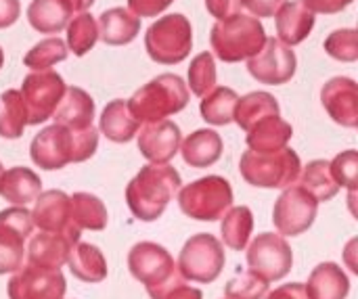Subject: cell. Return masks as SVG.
Instances as JSON below:
<instances>
[{
  "label": "cell",
  "instance_id": "cell-1",
  "mask_svg": "<svg viewBox=\"0 0 358 299\" xmlns=\"http://www.w3.org/2000/svg\"><path fill=\"white\" fill-rule=\"evenodd\" d=\"M99 132L90 126L86 130H69L63 126H48L38 132L29 145V157L42 170H61L67 163H82L96 153Z\"/></svg>",
  "mask_w": 358,
  "mask_h": 299
},
{
  "label": "cell",
  "instance_id": "cell-2",
  "mask_svg": "<svg viewBox=\"0 0 358 299\" xmlns=\"http://www.w3.org/2000/svg\"><path fill=\"white\" fill-rule=\"evenodd\" d=\"M180 174L170 163H149L126 187V203L136 220H157L180 191Z\"/></svg>",
  "mask_w": 358,
  "mask_h": 299
},
{
  "label": "cell",
  "instance_id": "cell-3",
  "mask_svg": "<svg viewBox=\"0 0 358 299\" xmlns=\"http://www.w3.org/2000/svg\"><path fill=\"white\" fill-rule=\"evenodd\" d=\"M128 103V111L141 124L162 122L168 115L180 113L189 105V88L176 73H162L141 86Z\"/></svg>",
  "mask_w": 358,
  "mask_h": 299
},
{
  "label": "cell",
  "instance_id": "cell-4",
  "mask_svg": "<svg viewBox=\"0 0 358 299\" xmlns=\"http://www.w3.org/2000/svg\"><path fill=\"white\" fill-rule=\"evenodd\" d=\"M128 268L130 275L145 285L151 299H164L174 287L185 283L170 251L153 241H141L130 249Z\"/></svg>",
  "mask_w": 358,
  "mask_h": 299
},
{
  "label": "cell",
  "instance_id": "cell-5",
  "mask_svg": "<svg viewBox=\"0 0 358 299\" xmlns=\"http://www.w3.org/2000/svg\"><path fill=\"white\" fill-rule=\"evenodd\" d=\"M266 42L264 25L252 15H235L227 21H216L210 31L214 54L224 63H239L260 52Z\"/></svg>",
  "mask_w": 358,
  "mask_h": 299
},
{
  "label": "cell",
  "instance_id": "cell-6",
  "mask_svg": "<svg viewBox=\"0 0 358 299\" xmlns=\"http://www.w3.org/2000/svg\"><path fill=\"white\" fill-rule=\"evenodd\" d=\"M239 172L241 178L252 187L287 189L298 180L302 172V161L300 155L289 147L275 153L245 151L239 161Z\"/></svg>",
  "mask_w": 358,
  "mask_h": 299
},
{
  "label": "cell",
  "instance_id": "cell-7",
  "mask_svg": "<svg viewBox=\"0 0 358 299\" xmlns=\"http://www.w3.org/2000/svg\"><path fill=\"white\" fill-rule=\"evenodd\" d=\"M145 48L151 61L159 65L182 63L193 48L191 21L180 13L159 17L145 31Z\"/></svg>",
  "mask_w": 358,
  "mask_h": 299
},
{
  "label": "cell",
  "instance_id": "cell-8",
  "mask_svg": "<svg viewBox=\"0 0 358 299\" xmlns=\"http://www.w3.org/2000/svg\"><path fill=\"white\" fill-rule=\"evenodd\" d=\"M233 205V187L222 176H203L178 191V207L201 222L220 220Z\"/></svg>",
  "mask_w": 358,
  "mask_h": 299
},
{
  "label": "cell",
  "instance_id": "cell-9",
  "mask_svg": "<svg viewBox=\"0 0 358 299\" xmlns=\"http://www.w3.org/2000/svg\"><path fill=\"white\" fill-rule=\"evenodd\" d=\"M224 262H227V256H224L222 243L214 235L201 233V235L191 237L185 243L176 266L185 281L210 285L220 277Z\"/></svg>",
  "mask_w": 358,
  "mask_h": 299
},
{
  "label": "cell",
  "instance_id": "cell-10",
  "mask_svg": "<svg viewBox=\"0 0 358 299\" xmlns=\"http://www.w3.org/2000/svg\"><path fill=\"white\" fill-rule=\"evenodd\" d=\"M67 86L57 71H31L23 78L21 84V99L27 111V126H38L52 117L55 109L59 107Z\"/></svg>",
  "mask_w": 358,
  "mask_h": 299
},
{
  "label": "cell",
  "instance_id": "cell-11",
  "mask_svg": "<svg viewBox=\"0 0 358 299\" xmlns=\"http://www.w3.org/2000/svg\"><path fill=\"white\" fill-rule=\"evenodd\" d=\"M248 266L254 277L264 283H275L292 272L294 251L281 235L262 233L248 247Z\"/></svg>",
  "mask_w": 358,
  "mask_h": 299
},
{
  "label": "cell",
  "instance_id": "cell-12",
  "mask_svg": "<svg viewBox=\"0 0 358 299\" xmlns=\"http://www.w3.org/2000/svg\"><path fill=\"white\" fill-rule=\"evenodd\" d=\"M319 212V201L300 184L287 187L273 207V224L281 237H300L306 233Z\"/></svg>",
  "mask_w": 358,
  "mask_h": 299
},
{
  "label": "cell",
  "instance_id": "cell-13",
  "mask_svg": "<svg viewBox=\"0 0 358 299\" xmlns=\"http://www.w3.org/2000/svg\"><path fill=\"white\" fill-rule=\"evenodd\" d=\"M31 231V214L25 207H8L0 212V275L17 272L23 266Z\"/></svg>",
  "mask_w": 358,
  "mask_h": 299
},
{
  "label": "cell",
  "instance_id": "cell-14",
  "mask_svg": "<svg viewBox=\"0 0 358 299\" xmlns=\"http://www.w3.org/2000/svg\"><path fill=\"white\" fill-rule=\"evenodd\" d=\"M296 69L298 57L294 48L285 46L277 38H266L260 52L248 59V71L252 73V78L268 86L287 84L296 75Z\"/></svg>",
  "mask_w": 358,
  "mask_h": 299
},
{
  "label": "cell",
  "instance_id": "cell-15",
  "mask_svg": "<svg viewBox=\"0 0 358 299\" xmlns=\"http://www.w3.org/2000/svg\"><path fill=\"white\" fill-rule=\"evenodd\" d=\"M65 277L61 270L40 268L34 264H23L8 281V299H63Z\"/></svg>",
  "mask_w": 358,
  "mask_h": 299
},
{
  "label": "cell",
  "instance_id": "cell-16",
  "mask_svg": "<svg viewBox=\"0 0 358 299\" xmlns=\"http://www.w3.org/2000/svg\"><path fill=\"white\" fill-rule=\"evenodd\" d=\"M80 231L73 233H36L29 237V243L25 247L27 262L40 268L61 270V266L67 264L69 251L76 243H80Z\"/></svg>",
  "mask_w": 358,
  "mask_h": 299
},
{
  "label": "cell",
  "instance_id": "cell-17",
  "mask_svg": "<svg viewBox=\"0 0 358 299\" xmlns=\"http://www.w3.org/2000/svg\"><path fill=\"white\" fill-rule=\"evenodd\" d=\"M136 134H138V151L151 163H168L178 153L182 143L180 128L170 119L145 124L143 128H138Z\"/></svg>",
  "mask_w": 358,
  "mask_h": 299
},
{
  "label": "cell",
  "instance_id": "cell-18",
  "mask_svg": "<svg viewBox=\"0 0 358 299\" xmlns=\"http://www.w3.org/2000/svg\"><path fill=\"white\" fill-rule=\"evenodd\" d=\"M321 103L336 124L344 128L358 126V86L352 78H331L321 90Z\"/></svg>",
  "mask_w": 358,
  "mask_h": 299
},
{
  "label": "cell",
  "instance_id": "cell-19",
  "mask_svg": "<svg viewBox=\"0 0 358 299\" xmlns=\"http://www.w3.org/2000/svg\"><path fill=\"white\" fill-rule=\"evenodd\" d=\"M31 214L34 226H38L44 233H73L78 231L69 222V195L63 191H46L40 193Z\"/></svg>",
  "mask_w": 358,
  "mask_h": 299
},
{
  "label": "cell",
  "instance_id": "cell-20",
  "mask_svg": "<svg viewBox=\"0 0 358 299\" xmlns=\"http://www.w3.org/2000/svg\"><path fill=\"white\" fill-rule=\"evenodd\" d=\"M275 23H277V40L292 48L310 36L315 27V13L308 10L302 0L283 2L281 8L275 13Z\"/></svg>",
  "mask_w": 358,
  "mask_h": 299
},
{
  "label": "cell",
  "instance_id": "cell-21",
  "mask_svg": "<svg viewBox=\"0 0 358 299\" xmlns=\"http://www.w3.org/2000/svg\"><path fill=\"white\" fill-rule=\"evenodd\" d=\"M52 117L57 126H63L69 130H86L92 126V119H94V101L86 90L78 86H69L59 107L55 109Z\"/></svg>",
  "mask_w": 358,
  "mask_h": 299
},
{
  "label": "cell",
  "instance_id": "cell-22",
  "mask_svg": "<svg viewBox=\"0 0 358 299\" xmlns=\"http://www.w3.org/2000/svg\"><path fill=\"white\" fill-rule=\"evenodd\" d=\"M96 27H99V40H103L107 46H124L138 36L141 19L124 6H113L101 13Z\"/></svg>",
  "mask_w": 358,
  "mask_h": 299
},
{
  "label": "cell",
  "instance_id": "cell-23",
  "mask_svg": "<svg viewBox=\"0 0 358 299\" xmlns=\"http://www.w3.org/2000/svg\"><path fill=\"white\" fill-rule=\"evenodd\" d=\"M304 289L310 299H346L350 293V281L342 266L336 262H323L315 266Z\"/></svg>",
  "mask_w": 358,
  "mask_h": 299
},
{
  "label": "cell",
  "instance_id": "cell-24",
  "mask_svg": "<svg viewBox=\"0 0 358 299\" xmlns=\"http://www.w3.org/2000/svg\"><path fill=\"white\" fill-rule=\"evenodd\" d=\"M42 193L40 176L29 168H10L0 178V197L17 207H25Z\"/></svg>",
  "mask_w": 358,
  "mask_h": 299
},
{
  "label": "cell",
  "instance_id": "cell-25",
  "mask_svg": "<svg viewBox=\"0 0 358 299\" xmlns=\"http://www.w3.org/2000/svg\"><path fill=\"white\" fill-rule=\"evenodd\" d=\"M294 136V128L289 122H285L279 115L260 119L254 128L248 130V147L256 153H275L279 149H285L287 143Z\"/></svg>",
  "mask_w": 358,
  "mask_h": 299
},
{
  "label": "cell",
  "instance_id": "cell-26",
  "mask_svg": "<svg viewBox=\"0 0 358 299\" xmlns=\"http://www.w3.org/2000/svg\"><path fill=\"white\" fill-rule=\"evenodd\" d=\"M185 163L193 168H210L222 157V138L218 132L210 128H201L191 132L182 143L180 149Z\"/></svg>",
  "mask_w": 358,
  "mask_h": 299
},
{
  "label": "cell",
  "instance_id": "cell-27",
  "mask_svg": "<svg viewBox=\"0 0 358 299\" xmlns=\"http://www.w3.org/2000/svg\"><path fill=\"white\" fill-rule=\"evenodd\" d=\"M67 266L71 275L82 283H103L107 279V260L96 245L90 243H76L69 251Z\"/></svg>",
  "mask_w": 358,
  "mask_h": 299
},
{
  "label": "cell",
  "instance_id": "cell-28",
  "mask_svg": "<svg viewBox=\"0 0 358 299\" xmlns=\"http://www.w3.org/2000/svg\"><path fill=\"white\" fill-rule=\"evenodd\" d=\"M138 128L141 124L132 117L124 99H115L105 105L99 119V132H103L111 143H130Z\"/></svg>",
  "mask_w": 358,
  "mask_h": 299
},
{
  "label": "cell",
  "instance_id": "cell-29",
  "mask_svg": "<svg viewBox=\"0 0 358 299\" xmlns=\"http://www.w3.org/2000/svg\"><path fill=\"white\" fill-rule=\"evenodd\" d=\"M67 0H31L27 6V21L40 34H59L71 19Z\"/></svg>",
  "mask_w": 358,
  "mask_h": 299
},
{
  "label": "cell",
  "instance_id": "cell-30",
  "mask_svg": "<svg viewBox=\"0 0 358 299\" xmlns=\"http://www.w3.org/2000/svg\"><path fill=\"white\" fill-rule=\"evenodd\" d=\"M69 222L78 231H105L109 214L99 197L90 193H73L69 197Z\"/></svg>",
  "mask_w": 358,
  "mask_h": 299
},
{
  "label": "cell",
  "instance_id": "cell-31",
  "mask_svg": "<svg viewBox=\"0 0 358 299\" xmlns=\"http://www.w3.org/2000/svg\"><path fill=\"white\" fill-rule=\"evenodd\" d=\"M279 111H281L279 103L271 92H250V94H245V96H241L237 101L233 122H237V126L248 132L260 119L279 115Z\"/></svg>",
  "mask_w": 358,
  "mask_h": 299
},
{
  "label": "cell",
  "instance_id": "cell-32",
  "mask_svg": "<svg viewBox=\"0 0 358 299\" xmlns=\"http://www.w3.org/2000/svg\"><path fill=\"white\" fill-rule=\"evenodd\" d=\"M220 233H222V243L233 249L241 251L248 247L250 237L254 233V214L248 205L231 207L220 222Z\"/></svg>",
  "mask_w": 358,
  "mask_h": 299
},
{
  "label": "cell",
  "instance_id": "cell-33",
  "mask_svg": "<svg viewBox=\"0 0 358 299\" xmlns=\"http://www.w3.org/2000/svg\"><path fill=\"white\" fill-rule=\"evenodd\" d=\"M298 184L310 193L319 203L321 201H331L338 193H340V187L336 184L334 176H331V170H329V161L325 159H315L310 161L298 176Z\"/></svg>",
  "mask_w": 358,
  "mask_h": 299
},
{
  "label": "cell",
  "instance_id": "cell-34",
  "mask_svg": "<svg viewBox=\"0 0 358 299\" xmlns=\"http://www.w3.org/2000/svg\"><path fill=\"white\" fill-rule=\"evenodd\" d=\"M239 101V94L233 88L227 86H214L199 105V113L201 117L212 124V126H227L233 122V113H235V105Z\"/></svg>",
  "mask_w": 358,
  "mask_h": 299
},
{
  "label": "cell",
  "instance_id": "cell-35",
  "mask_svg": "<svg viewBox=\"0 0 358 299\" xmlns=\"http://www.w3.org/2000/svg\"><path fill=\"white\" fill-rule=\"evenodd\" d=\"M27 126V111L19 90H4L0 94V136L15 140Z\"/></svg>",
  "mask_w": 358,
  "mask_h": 299
},
{
  "label": "cell",
  "instance_id": "cell-36",
  "mask_svg": "<svg viewBox=\"0 0 358 299\" xmlns=\"http://www.w3.org/2000/svg\"><path fill=\"white\" fill-rule=\"evenodd\" d=\"M99 40V27L96 19L90 13H78L67 23V50H71L76 57H84L94 48Z\"/></svg>",
  "mask_w": 358,
  "mask_h": 299
},
{
  "label": "cell",
  "instance_id": "cell-37",
  "mask_svg": "<svg viewBox=\"0 0 358 299\" xmlns=\"http://www.w3.org/2000/svg\"><path fill=\"white\" fill-rule=\"evenodd\" d=\"M67 46L65 42L57 36V38H46L42 42H38L34 48H29V52L23 57V65L29 67L31 71H46L52 65L61 63L67 59Z\"/></svg>",
  "mask_w": 358,
  "mask_h": 299
},
{
  "label": "cell",
  "instance_id": "cell-38",
  "mask_svg": "<svg viewBox=\"0 0 358 299\" xmlns=\"http://www.w3.org/2000/svg\"><path fill=\"white\" fill-rule=\"evenodd\" d=\"M189 86L197 96H206L216 86V63L214 54L203 50L189 65Z\"/></svg>",
  "mask_w": 358,
  "mask_h": 299
},
{
  "label": "cell",
  "instance_id": "cell-39",
  "mask_svg": "<svg viewBox=\"0 0 358 299\" xmlns=\"http://www.w3.org/2000/svg\"><path fill=\"white\" fill-rule=\"evenodd\" d=\"M325 52L342 63H355L358 59V36L357 29H336L325 38Z\"/></svg>",
  "mask_w": 358,
  "mask_h": 299
},
{
  "label": "cell",
  "instance_id": "cell-40",
  "mask_svg": "<svg viewBox=\"0 0 358 299\" xmlns=\"http://www.w3.org/2000/svg\"><path fill=\"white\" fill-rule=\"evenodd\" d=\"M266 293H268V283L254 277L252 272L231 279L224 287L227 299H264Z\"/></svg>",
  "mask_w": 358,
  "mask_h": 299
},
{
  "label": "cell",
  "instance_id": "cell-41",
  "mask_svg": "<svg viewBox=\"0 0 358 299\" xmlns=\"http://www.w3.org/2000/svg\"><path fill=\"white\" fill-rule=\"evenodd\" d=\"M331 176L338 187H346L350 195L357 193V174H358V153L357 151H344L334 161H329Z\"/></svg>",
  "mask_w": 358,
  "mask_h": 299
},
{
  "label": "cell",
  "instance_id": "cell-42",
  "mask_svg": "<svg viewBox=\"0 0 358 299\" xmlns=\"http://www.w3.org/2000/svg\"><path fill=\"white\" fill-rule=\"evenodd\" d=\"M174 0H128V10L132 15L141 17H155L164 13Z\"/></svg>",
  "mask_w": 358,
  "mask_h": 299
},
{
  "label": "cell",
  "instance_id": "cell-43",
  "mask_svg": "<svg viewBox=\"0 0 358 299\" xmlns=\"http://www.w3.org/2000/svg\"><path fill=\"white\" fill-rule=\"evenodd\" d=\"M206 8L218 21H227L241 13V2L239 0H206Z\"/></svg>",
  "mask_w": 358,
  "mask_h": 299
},
{
  "label": "cell",
  "instance_id": "cell-44",
  "mask_svg": "<svg viewBox=\"0 0 358 299\" xmlns=\"http://www.w3.org/2000/svg\"><path fill=\"white\" fill-rule=\"evenodd\" d=\"M241 6H245L252 17H275V13L281 8L285 0H239Z\"/></svg>",
  "mask_w": 358,
  "mask_h": 299
},
{
  "label": "cell",
  "instance_id": "cell-45",
  "mask_svg": "<svg viewBox=\"0 0 358 299\" xmlns=\"http://www.w3.org/2000/svg\"><path fill=\"white\" fill-rule=\"evenodd\" d=\"M304 6L313 13H323V15H336L342 13L346 6H350L355 0H302Z\"/></svg>",
  "mask_w": 358,
  "mask_h": 299
},
{
  "label": "cell",
  "instance_id": "cell-46",
  "mask_svg": "<svg viewBox=\"0 0 358 299\" xmlns=\"http://www.w3.org/2000/svg\"><path fill=\"white\" fill-rule=\"evenodd\" d=\"M264 299H310V298H308V293H306L304 285H300V283H287V285H281V287H277L275 291L266 293V298Z\"/></svg>",
  "mask_w": 358,
  "mask_h": 299
},
{
  "label": "cell",
  "instance_id": "cell-47",
  "mask_svg": "<svg viewBox=\"0 0 358 299\" xmlns=\"http://www.w3.org/2000/svg\"><path fill=\"white\" fill-rule=\"evenodd\" d=\"M21 15L19 0H0V29L10 27Z\"/></svg>",
  "mask_w": 358,
  "mask_h": 299
},
{
  "label": "cell",
  "instance_id": "cell-48",
  "mask_svg": "<svg viewBox=\"0 0 358 299\" xmlns=\"http://www.w3.org/2000/svg\"><path fill=\"white\" fill-rule=\"evenodd\" d=\"M164 299H203V293L197 287H191V285L182 283V285L174 287Z\"/></svg>",
  "mask_w": 358,
  "mask_h": 299
},
{
  "label": "cell",
  "instance_id": "cell-49",
  "mask_svg": "<svg viewBox=\"0 0 358 299\" xmlns=\"http://www.w3.org/2000/svg\"><path fill=\"white\" fill-rule=\"evenodd\" d=\"M67 4H69L71 13H86L94 4V0H67Z\"/></svg>",
  "mask_w": 358,
  "mask_h": 299
},
{
  "label": "cell",
  "instance_id": "cell-50",
  "mask_svg": "<svg viewBox=\"0 0 358 299\" xmlns=\"http://www.w3.org/2000/svg\"><path fill=\"white\" fill-rule=\"evenodd\" d=\"M2 65H4V52H2V48H0V69H2Z\"/></svg>",
  "mask_w": 358,
  "mask_h": 299
},
{
  "label": "cell",
  "instance_id": "cell-51",
  "mask_svg": "<svg viewBox=\"0 0 358 299\" xmlns=\"http://www.w3.org/2000/svg\"><path fill=\"white\" fill-rule=\"evenodd\" d=\"M2 174H4V168H2V163H0V178H2Z\"/></svg>",
  "mask_w": 358,
  "mask_h": 299
}]
</instances>
